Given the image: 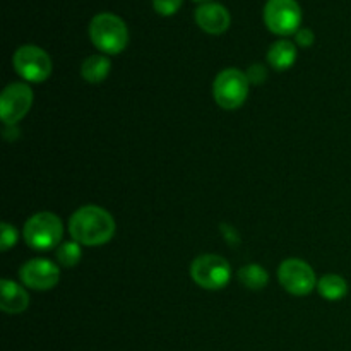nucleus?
Listing matches in <instances>:
<instances>
[{
  "label": "nucleus",
  "instance_id": "nucleus-16",
  "mask_svg": "<svg viewBox=\"0 0 351 351\" xmlns=\"http://www.w3.org/2000/svg\"><path fill=\"white\" fill-rule=\"evenodd\" d=\"M239 280L249 290H263L269 283V274L259 264H249L239 271Z\"/></svg>",
  "mask_w": 351,
  "mask_h": 351
},
{
  "label": "nucleus",
  "instance_id": "nucleus-4",
  "mask_svg": "<svg viewBox=\"0 0 351 351\" xmlns=\"http://www.w3.org/2000/svg\"><path fill=\"white\" fill-rule=\"evenodd\" d=\"M213 95L223 110H237L249 95V79L239 69H225L215 79Z\"/></svg>",
  "mask_w": 351,
  "mask_h": 351
},
{
  "label": "nucleus",
  "instance_id": "nucleus-21",
  "mask_svg": "<svg viewBox=\"0 0 351 351\" xmlns=\"http://www.w3.org/2000/svg\"><path fill=\"white\" fill-rule=\"evenodd\" d=\"M295 40H297V43L300 45V47H311V45L314 43L315 36L314 33H312V29H308V27H300V29L295 33Z\"/></svg>",
  "mask_w": 351,
  "mask_h": 351
},
{
  "label": "nucleus",
  "instance_id": "nucleus-7",
  "mask_svg": "<svg viewBox=\"0 0 351 351\" xmlns=\"http://www.w3.org/2000/svg\"><path fill=\"white\" fill-rule=\"evenodd\" d=\"M12 65L17 74L29 82H43L51 74V58L43 48L34 45L17 48L12 57Z\"/></svg>",
  "mask_w": 351,
  "mask_h": 351
},
{
  "label": "nucleus",
  "instance_id": "nucleus-13",
  "mask_svg": "<svg viewBox=\"0 0 351 351\" xmlns=\"http://www.w3.org/2000/svg\"><path fill=\"white\" fill-rule=\"evenodd\" d=\"M297 60V48L291 41L280 40L273 43L267 51V62L276 71H288Z\"/></svg>",
  "mask_w": 351,
  "mask_h": 351
},
{
  "label": "nucleus",
  "instance_id": "nucleus-20",
  "mask_svg": "<svg viewBox=\"0 0 351 351\" xmlns=\"http://www.w3.org/2000/svg\"><path fill=\"white\" fill-rule=\"evenodd\" d=\"M247 79H249V82H254V84H263L267 79L266 67L261 64H254L252 67L247 71Z\"/></svg>",
  "mask_w": 351,
  "mask_h": 351
},
{
  "label": "nucleus",
  "instance_id": "nucleus-2",
  "mask_svg": "<svg viewBox=\"0 0 351 351\" xmlns=\"http://www.w3.org/2000/svg\"><path fill=\"white\" fill-rule=\"evenodd\" d=\"M89 38L103 53L117 55L129 43V29L123 19L112 12L96 14L89 24Z\"/></svg>",
  "mask_w": 351,
  "mask_h": 351
},
{
  "label": "nucleus",
  "instance_id": "nucleus-1",
  "mask_svg": "<svg viewBox=\"0 0 351 351\" xmlns=\"http://www.w3.org/2000/svg\"><path fill=\"white\" fill-rule=\"evenodd\" d=\"M115 221L112 215L98 206H84L72 215L69 221L71 237L81 245H105L115 235Z\"/></svg>",
  "mask_w": 351,
  "mask_h": 351
},
{
  "label": "nucleus",
  "instance_id": "nucleus-11",
  "mask_svg": "<svg viewBox=\"0 0 351 351\" xmlns=\"http://www.w3.org/2000/svg\"><path fill=\"white\" fill-rule=\"evenodd\" d=\"M195 23L206 33L221 34L230 27L232 17H230L228 9L221 3L206 2L195 10Z\"/></svg>",
  "mask_w": 351,
  "mask_h": 351
},
{
  "label": "nucleus",
  "instance_id": "nucleus-6",
  "mask_svg": "<svg viewBox=\"0 0 351 351\" xmlns=\"http://www.w3.org/2000/svg\"><path fill=\"white\" fill-rule=\"evenodd\" d=\"M191 276L204 290H221L232 278L230 264L215 254L199 256L191 266Z\"/></svg>",
  "mask_w": 351,
  "mask_h": 351
},
{
  "label": "nucleus",
  "instance_id": "nucleus-18",
  "mask_svg": "<svg viewBox=\"0 0 351 351\" xmlns=\"http://www.w3.org/2000/svg\"><path fill=\"white\" fill-rule=\"evenodd\" d=\"M0 230H2L0 250H2V252H5V250H9L10 247L16 245V242H17V230L14 228L12 225H9V223H2Z\"/></svg>",
  "mask_w": 351,
  "mask_h": 351
},
{
  "label": "nucleus",
  "instance_id": "nucleus-3",
  "mask_svg": "<svg viewBox=\"0 0 351 351\" xmlns=\"http://www.w3.org/2000/svg\"><path fill=\"white\" fill-rule=\"evenodd\" d=\"M24 240L36 250H50L58 245L64 235V226L60 218L53 213H38L31 216L23 230Z\"/></svg>",
  "mask_w": 351,
  "mask_h": 351
},
{
  "label": "nucleus",
  "instance_id": "nucleus-5",
  "mask_svg": "<svg viewBox=\"0 0 351 351\" xmlns=\"http://www.w3.org/2000/svg\"><path fill=\"white\" fill-rule=\"evenodd\" d=\"M267 29L280 36H288L300 29L302 9L297 0H267L264 7Z\"/></svg>",
  "mask_w": 351,
  "mask_h": 351
},
{
  "label": "nucleus",
  "instance_id": "nucleus-9",
  "mask_svg": "<svg viewBox=\"0 0 351 351\" xmlns=\"http://www.w3.org/2000/svg\"><path fill=\"white\" fill-rule=\"evenodd\" d=\"M33 105V89L26 82H12L0 96V117L7 125H14L24 119Z\"/></svg>",
  "mask_w": 351,
  "mask_h": 351
},
{
  "label": "nucleus",
  "instance_id": "nucleus-19",
  "mask_svg": "<svg viewBox=\"0 0 351 351\" xmlns=\"http://www.w3.org/2000/svg\"><path fill=\"white\" fill-rule=\"evenodd\" d=\"M182 7V0H153V9L160 16H173Z\"/></svg>",
  "mask_w": 351,
  "mask_h": 351
},
{
  "label": "nucleus",
  "instance_id": "nucleus-14",
  "mask_svg": "<svg viewBox=\"0 0 351 351\" xmlns=\"http://www.w3.org/2000/svg\"><path fill=\"white\" fill-rule=\"evenodd\" d=\"M110 58L105 55H91V57L86 58L81 65V75L91 84H99L106 79V75L110 74Z\"/></svg>",
  "mask_w": 351,
  "mask_h": 351
},
{
  "label": "nucleus",
  "instance_id": "nucleus-10",
  "mask_svg": "<svg viewBox=\"0 0 351 351\" xmlns=\"http://www.w3.org/2000/svg\"><path fill=\"white\" fill-rule=\"evenodd\" d=\"M21 281L31 290L47 291L57 287L60 280V271L55 263L47 259H31L21 267Z\"/></svg>",
  "mask_w": 351,
  "mask_h": 351
},
{
  "label": "nucleus",
  "instance_id": "nucleus-22",
  "mask_svg": "<svg viewBox=\"0 0 351 351\" xmlns=\"http://www.w3.org/2000/svg\"><path fill=\"white\" fill-rule=\"evenodd\" d=\"M195 2H204L206 3V2H209V0H195Z\"/></svg>",
  "mask_w": 351,
  "mask_h": 351
},
{
  "label": "nucleus",
  "instance_id": "nucleus-15",
  "mask_svg": "<svg viewBox=\"0 0 351 351\" xmlns=\"http://www.w3.org/2000/svg\"><path fill=\"white\" fill-rule=\"evenodd\" d=\"M317 290L326 300L338 302L348 293V283L345 278L338 276V274H326L317 281Z\"/></svg>",
  "mask_w": 351,
  "mask_h": 351
},
{
  "label": "nucleus",
  "instance_id": "nucleus-12",
  "mask_svg": "<svg viewBox=\"0 0 351 351\" xmlns=\"http://www.w3.org/2000/svg\"><path fill=\"white\" fill-rule=\"evenodd\" d=\"M0 291H2V300H0V308L5 314H21L29 305V295L19 287L17 283L10 280L0 281Z\"/></svg>",
  "mask_w": 351,
  "mask_h": 351
},
{
  "label": "nucleus",
  "instance_id": "nucleus-8",
  "mask_svg": "<svg viewBox=\"0 0 351 351\" xmlns=\"http://www.w3.org/2000/svg\"><path fill=\"white\" fill-rule=\"evenodd\" d=\"M278 278L280 283L288 293L297 295V297H304L308 295L315 287V273L307 263L300 259H287L278 269Z\"/></svg>",
  "mask_w": 351,
  "mask_h": 351
},
{
  "label": "nucleus",
  "instance_id": "nucleus-17",
  "mask_svg": "<svg viewBox=\"0 0 351 351\" xmlns=\"http://www.w3.org/2000/svg\"><path fill=\"white\" fill-rule=\"evenodd\" d=\"M81 243H77L75 240L72 242H64L57 249L55 256H57V261L65 267H72L75 264H79L81 261Z\"/></svg>",
  "mask_w": 351,
  "mask_h": 351
}]
</instances>
